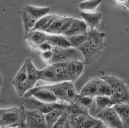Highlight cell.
I'll use <instances>...</instances> for the list:
<instances>
[{"mask_svg": "<svg viewBox=\"0 0 129 128\" xmlns=\"http://www.w3.org/2000/svg\"><path fill=\"white\" fill-rule=\"evenodd\" d=\"M101 79H103L112 87L114 94L111 99L114 105L129 102V87L125 81L114 75L102 73Z\"/></svg>", "mask_w": 129, "mask_h": 128, "instance_id": "obj_1", "label": "cell"}, {"mask_svg": "<svg viewBox=\"0 0 129 128\" xmlns=\"http://www.w3.org/2000/svg\"><path fill=\"white\" fill-rule=\"evenodd\" d=\"M67 63H61L49 64L47 68L41 70L40 80L55 84L71 82L67 70Z\"/></svg>", "mask_w": 129, "mask_h": 128, "instance_id": "obj_2", "label": "cell"}, {"mask_svg": "<svg viewBox=\"0 0 129 128\" xmlns=\"http://www.w3.org/2000/svg\"><path fill=\"white\" fill-rule=\"evenodd\" d=\"M41 86L43 88L52 92L58 100L67 102L68 104H72L78 99V94L77 93L73 82H64Z\"/></svg>", "mask_w": 129, "mask_h": 128, "instance_id": "obj_3", "label": "cell"}, {"mask_svg": "<svg viewBox=\"0 0 129 128\" xmlns=\"http://www.w3.org/2000/svg\"><path fill=\"white\" fill-rule=\"evenodd\" d=\"M25 122L26 113L22 106L20 108L12 107L2 109V127H18L25 125Z\"/></svg>", "mask_w": 129, "mask_h": 128, "instance_id": "obj_4", "label": "cell"}, {"mask_svg": "<svg viewBox=\"0 0 129 128\" xmlns=\"http://www.w3.org/2000/svg\"><path fill=\"white\" fill-rule=\"evenodd\" d=\"M53 56L50 64L54 63H69L74 61H79L81 59V53L79 50L74 47L59 48L53 47Z\"/></svg>", "mask_w": 129, "mask_h": 128, "instance_id": "obj_5", "label": "cell"}, {"mask_svg": "<svg viewBox=\"0 0 129 128\" xmlns=\"http://www.w3.org/2000/svg\"><path fill=\"white\" fill-rule=\"evenodd\" d=\"M22 106L26 110L39 111L44 115L56 109H62L66 110L68 104L59 103H45L37 100L33 97L25 98Z\"/></svg>", "mask_w": 129, "mask_h": 128, "instance_id": "obj_6", "label": "cell"}, {"mask_svg": "<svg viewBox=\"0 0 129 128\" xmlns=\"http://www.w3.org/2000/svg\"><path fill=\"white\" fill-rule=\"evenodd\" d=\"M12 85L19 97L25 96L27 92L30 90L28 73L26 65L23 63L18 73H16L12 80Z\"/></svg>", "mask_w": 129, "mask_h": 128, "instance_id": "obj_7", "label": "cell"}, {"mask_svg": "<svg viewBox=\"0 0 129 128\" xmlns=\"http://www.w3.org/2000/svg\"><path fill=\"white\" fill-rule=\"evenodd\" d=\"M96 117L103 122L105 128H124L119 116L112 107L97 113Z\"/></svg>", "mask_w": 129, "mask_h": 128, "instance_id": "obj_8", "label": "cell"}, {"mask_svg": "<svg viewBox=\"0 0 129 128\" xmlns=\"http://www.w3.org/2000/svg\"><path fill=\"white\" fill-rule=\"evenodd\" d=\"M73 18L56 16L46 33L50 35H64L71 26Z\"/></svg>", "mask_w": 129, "mask_h": 128, "instance_id": "obj_9", "label": "cell"}, {"mask_svg": "<svg viewBox=\"0 0 129 128\" xmlns=\"http://www.w3.org/2000/svg\"><path fill=\"white\" fill-rule=\"evenodd\" d=\"M105 37V34L104 32H100L96 29L90 30L87 33V41L83 45L91 50L103 52Z\"/></svg>", "mask_w": 129, "mask_h": 128, "instance_id": "obj_10", "label": "cell"}, {"mask_svg": "<svg viewBox=\"0 0 129 128\" xmlns=\"http://www.w3.org/2000/svg\"><path fill=\"white\" fill-rule=\"evenodd\" d=\"M25 98L33 97L38 101L45 103H56L58 99L52 92L42 86H37L31 89L25 95Z\"/></svg>", "mask_w": 129, "mask_h": 128, "instance_id": "obj_11", "label": "cell"}, {"mask_svg": "<svg viewBox=\"0 0 129 128\" xmlns=\"http://www.w3.org/2000/svg\"><path fill=\"white\" fill-rule=\"evenodd\" d=\"M69 122L71 128H92L99 119L89 115H69Z\"/></svg>", "mask_w": 129, "mask_h": 128, "instance_id": "obj_12", "label": "cell"}, {"mask_svg": "<svg viewBox=\"0 0 129 128\" xmlns=\"http://www.w3.org/2000/svg\"><path fill=\"white\" fill-rule=\"evenodd\" d=\"M26 128H48L45 115L39 111L26 110Z\"/></svg>", "mask_w": 129, "mask_h": 128, "instance_id": "obj_13", "label": "cell"}, {"mask_svg": "<svg viewBox=\"0 0 129 128\" xmlns=\"http://www.w3.org/2000/svg\"><path fill=\"white\" fill-rule=\"evenodd\" d=\"M24 63L26 65L28 80H29L30 88L31 90V89L34 88L37 82L40 80L41 70H38L35 67L30 57H27L24 61Z\"/></svg>", "mask_w": 129, "mask_h": 128, "instance_id": "obj_14", "label": "cell"}, {"mask_svg": "<svg viewBox=\"0 0 129 128\" xmlns=\"http://www.w3.org/2000/svg\"><path fill=\"white\" fill-rule=\"evenodd\" d=\"M47 34L40 31H31L24 39H26L28 44L34 48L38 49L39 47L47 42Z\"/></svg>", "mask_w": 129, "mask_h": 128, "instance_id": "obj_15", "label": "cell"}, {"mask_svg": "<svg viewBox=\"0 0 129 128\" xmlns=\"http://www.w3.org/2000/svg\"><path fill=\"white\" fill-rule=\"evenodd\" d=\"M87 27L88 26L85 23V22L73 18L71 26H69V29L63 35L65 37H70L72 35L87 34Z\"/></svg>", "mask_w": 129, "mask_h": 128, "instance_id": "obj_16", "label": "cell"}, {"mask_svg": "<svg viewBox=\"0 0 129 128\" xmlns=\"http://www.w3.org/2000/svg\"><path fill=\"white\" fill-rule=\"evenodd\" d=\"M113 109L119 116L124 128H129V102L116 104Z\"/></svg>", "mask_w": 129, "mask_h": 128, "instance_id": "obj_17", "label": "cell"}, {"mask_svg": "<svg viewBox=\"0 0 129 128\" xmlns=\"http://www.w3.org/2000/svg\"><path fill=\"white\" fill-rule=\"evenodd\" d=\"M81 16L85 20V23L89 26L90 30L95 29L100 25L102 19V14L100 12H81Z\"/></svg>", "mask_w": 129, "mask_h": 128, "instance_id": "obj_18", "label": "cell"}, {"mask_svg": "<svg viewBox=\"0 0 129 128\" xmlns=\"http://www.w3.org/2000/svg\"><path fill=\"white\" fill-rule=\"evenodd\" d=\"M23 10L37 21L41 18L48 15L50 12L49 7H37L32 5H26Z\"/></svg>", "mask_w": 129, "mask_h": 128, "instance_id": "obj_19", "label": "cell"}, {"mask_svg": "<svg viewBox=\"0 0 129 128\" xmlns=\"http://www.w3.org/2000/svg\"><path fill=\"white\" fill-rule=\"evenodd\" d=\"M47 42L50 44L53 47H59V48L72 47L66 37L64 35L47 34Z\"/></svg>", "mask_w": 129, "mask_h": 128, "instance_id": "obj_20", "label": "cell"}, {"mask_svg": "<svg viewBox=\"0 0 129 128\" xmlns=\"http://www.w3.org/2000/svg\"><path fill=\"white\" fill-rule=\"evenodd\" d=\"M99 79H94L88 82L79 92V95H86L95 98L98 89Z\"/></svg>", "mask_w": 129, "mask_h": 128, "instance_id": "obj_21", "label": "cell"}, {"mask_svg": "<svg viewBox=\"0 0 129 128\" xmlns=\"http://www.w3.org/2000/svg\"><path fill=\"white\" fill-rule=\"evenodd\" d=\"M55 18H56V15H47L41 18L36 22L32 31H40L46 33L53 21L54 20Z\"/></svg>", "mask_w": 129, "mask_h": 128, "instance_id": "obj_22", "label": "cell"}, {"mask_svg": "<svg viewBox=\"0 0 129 128\" xmlns=\"http://www.w3.org/2000/svg\"><path fill=\"white\" fill-rule=\"evenodd\" d=\"M65 110L62 109H56L50 112L45 115L46 122H47V127L52 128L56 124L58 120L61 118V116L64 114Z\"/></svg>", "mask_w": 129, "mask_h": 128, "instance_id": "obj_23", "label": "cell"}, {"mask_svg": "<svg viewBox=\"0 0 129 128\" xmlns=\"http://www.w3.org/2000/svg\"><path fill=\"white\" fill-rule=\"evenodd\" d=\"M95 104V113H98L103 109L111 108L114 106L110 97L105 96H96L94 98Z\"/></svg>", "mask_w": 129, "mask_h": 128, "instance_id": "obj_24", "label": "cell"}, {"mask_svg": "<svg viewBox=\"0 0 129 128\" xmlns=\"http://www.w3.org/2000/svg\"><path fill=\"white\" fill-rule=\"evenodd\" d=\"M114 94L112 87L102 79H99V85L96 96H105L111 97Z\"/></svg>", "mask_w": 129, "mask_h": 128, "instance_id": "obj_25", "label": "cell"}, {"mask_svg": "<svg viewBox=\"0 0 129 128\" xmlns=\"http://www.w3.org/2000/svg\"><path fill=\"white\" fill-rule=\"evenodd\" d=\"M69 115H89L88 109L83 106L78 102L76 101L72 104H68L67 109L65 110Z\"/></svg>", "mask_w": 129, "mask_h": 128, "instance_id": "obj_26", "label": "cell"}, {"mask_svg": "<svg viewBox=\"0 0 129 128\" xmlns=\"http://www.w3.org/2000/svg\"><path fill=\"white\" fill-rule=\"evenodd\" d=\"M23 23L24 26V37L27 35L32 30L36 23L37 21L31 17L29 14L25 10H23L22 12Z\"/></svg>", "mask_w": 129, "mask_h": 128, "instance_id": "obj_27", "label": "cell"}, {"mask_svg": "<svg viewBox=\"0 0 129 128\" xmlns=\"http://www.w3.org/2000/svg\"><path fill=\"white\" fill-rule=\"evenodd\" d=\"M72 47L78 48L85 43L87 39V34L66 37Z\"/></svg>", "mask_w": 129, "mask_h": 128, "instance_id": "obj_28", "label": "cell"}, {"mask_svg": "<svg viewBox=\"0 0 129 128\" xmlns=\"http://www.w3.org/2000/svg\"><path fill=\"white\" fill-rule=\"evenodd\" d=\"M101 1L100 0H88L79 3V7L84 12H92L94 11L98 6Z\"/></svg>", "mask_w": 129, "mask_h": 128, "instance_id": "obj_29", "label": "cell"}, {"mask_svg": "<svg viewBox=\"0 0 129 128\" xmlns=\"http://www.w3.org/2000/svg\"><path fill=\"white\" fill-rule=\"evenodd\" d=\"M94 100V98L92 97L86 96V95H79L78 94V97L76 101L79 102L80 104L82 105L83 106L89 109V108H90L91 106L93 105Z\"/></svg>", "mask_w": 129, "mask_h": 128, "instance_id": "obj_30", "label": "cell"}, {"mask_svg": "<svg viewBox=\"0 0 129 128\" xmlns=\"http://www.w3.org/2000/svg\"><path fill=\"white\" fill-rule=\"evenodd\" d=\"M68 118H69V115L65 111L52 128H64V125H65L68 120Z\"/></svg>", "mask_w": 129, "mask_h": 128, "instance_id": "obj_31", "label": "cell"}, {"mask_svg": "<svg viewBox=\"0 0 129 128\" xmlns=\"http://www.w3.org/2000/svg\"><path fill=\"white\" fill-rule=\"evenodd\" d=\"M53 56V52L52 50H50V51H47L44 52H41V59L43 61L45 62V63H48V64H50V62L52 61V59Z\"/></svg>", "mask_w": 129, "mask_h": 128, "instance_id": "obj_32", "label": "cell"}, {"mask_svg": "<svg viewBox=\"0 0 129 128\" xmlns=\"http://www.w3.org/2000/svg\"><path fill=\"white\" fill-rule=\"evenodd\" d=\"M53 49V47L49 44L48 42H45V43L42 44L40 47H39L38 50H40L41 52H44L50 51Z\"/></svg>", "mask_w": 129, "mask_h": 128, "instance_id": "obj_33", "label": "cell"}, {"mask_svg": "<svg viewBox=\"0 0 129 128\" xmlns=\"http://www.w3.org/2000/svg\"><path fill=\"white\" fill-rule=\"evenodd\" d=\"M3 76H2V73L0 72V88L2 86V85H3Z\"/></svg>", "mask_w": 129, "mask_h": 128, "instance_id": "obj_34", "label": "cell"}, {"mask_svg": "<svg viewBox=\"0 0 129 128\" xmlns=\"http://www.w3.org/2000/svg\"><path fill=\"white\" fill-rule=\"evenodd\" d=\"M64 128H71V125H70V124H69V118H68V120H67V121L66 124H65V125H64Z\"/></svg>", "mask_w": 129, "mask_h": 128, "instance_id": "obj_35", "label": "cell"}, {"mask_svg": "<svg viewBox=\"0 0 129 128\" xmlns=\"http://www.w3.org/2000/svg\"><path fill=\"white\" fill-rule=\"evenodd\" d=\"M2 109H0V127H2Z\"/></svg>", "mask_w": 129, "mask_h": 128, "instance_id": "obj_36", "label": "cell"}, {"mask_svg": "<svg viewBox=\"0 0 129 128\" xmlns=\"http://www.w3.org/2000/svg\"><path fill=\"white\" fill-rule=\"evenodd\" d=\"M17 128H25V125H21V126L18 127Z\"/></svg>", "mask_w": 129, "mask_h": 128, "instance_id": "obj_37", "label": "cell"}, {"mask_svg": "<svg viewBox=\"0 0 129 128\" xmlns=\"http://www.w3.org/2000/svg\"><path fill=\"white\" fill-rule=\"evenodd\" d=\"M0 128H17V127H2Z\"/></svg>", "mask_w": 129, "mask_h": 128, "instance_id": "obj_38", "label": "cell"}]
</instances>
